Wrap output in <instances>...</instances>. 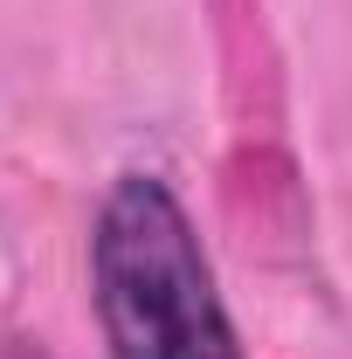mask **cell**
<instances>
[{"instance_id":"6da1fadb","label":"cell","mask_w":352,"mask_h":359,"mask_svg":"<svg viewBox=\"0 0 352 359\" xmlns=\"http://www.w3.org/2000/svg\"><path fill=\"white\" fill-rule=\"evenodd\" d=\"M90 304L111 359H242L194 215L159 173H125L90 235Z\"/></svg>"}]
</instances>
